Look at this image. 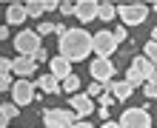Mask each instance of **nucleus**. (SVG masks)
<instances>
[{
  "mask_svg": "<svg viewBox=\"0 0 157 128\" xmlns=\"http://www.w3.org/2000/svg\"><path fill=\"white\" fill-rule=\"evenodd\" d=\"M60 57L69 60V63H80L91 54V34L83 31V29H69L66 34L60 37Z\"/></svg>",
  "mask_w": 157,
  "mask_h": 128,
  "instance_id": "f257e3e1",
  "label": "nucleus"
},
{
  "mask_svg": "<svg viewBox=\"0 0 157 128\" xmlns=\"http://www.w3.org/2000/svg\"><path fill=\"white\" fill-rule=\"evenodd\" d=\"M80 117L71 108H46L43 111V128H71Z\"/></svg>",
  "mask_w": 157,
  "mask_h": 128,
  "instance_id": "f03ea898",
  "label": "nucleus"
},
{
  "mask_svg": "<svg viewBox=\"0 0 157 128\" xmlns=\"http://www.w3.org/2000/svg\"><path fill=\"white\" fill-rule=\"evenodd\" d=\"M117 17L123 20V26H140L149 17V6L143 3H117Z\"/></svg>",
  "mask_w": 157,
  "mask_h": 128,
  "instance_id": "7ed1b4c3",
  "label": "nucleus"
},
{
  "mask_svg": "<svg viewBox=\"0 0 157 128\" xmlns=\"http://www.w3.org/2000/svg\"><path fill=\"white\" fill-rule=\"evenodd\" d=\"M120 128H151V114L149 108H126L117 120Z\"/></svg>",
  "mask_w": 157,
  "mask_h": 128,
  "instance_id": "20e7f679",
  "label": "nucleus"
},
{
  "mask_svg": "<svg viewBox=\"0 0 157 128\" xmlns=\"http://www.w3.org/2000/svg\"><path fill=\"white\" fill-rule=\"evenodd\" d=\"M14 49H17V54H20V57H32V54L40 49L37 31H34V29H23V31L14 37Z\"/></svg>",
  "mask_w": 157,
  "mask_h": 128,
  "instance_id": "39448f33",
  "label": "nucleus"
},
{
  "mask_svg": "<svg viewBox=\"0 0 157 128\" xmlns=\"http://www.w3.org/2000/svg\"><path fill=\"white\" fill-rule=\"evenodd\" d=\"M91 51L97 54V57H112V54L117 51V43L112 37V31H97V34H91Z\"/></svg>",
  "mask_w": 157,
  "mask_h": 128,
  "instance_id": "423d86ee",
  "label": "nucleus"
},
{
  "mask_svg": "<svg viewBox=\"0 0 157 128\" xmlns=\"http://www.w3.org/2000/svg\"><path fill=\"white\" fill-rule=\"evenodd\" d=\"M114 74H117L114 60H106V57L91 60V77H94L97 83H109V80H114Z\"/></svg>",
  "mask_w": 157,
  "mask_h": 128,
  "instance_id": "0eeeda50",
  "label": "nucleus"
},
{
  "mask_svg": "<svg viewBox=\"0 0 157 128\" xmlns=\"http://www.w3.org/2000/svg\"><path fill=\"white\" fill-rule=\"evenodd\" d=\"M12 97H14V105H29L34 100V83H29V80L12 83Z\"/></svg>",
  "mask_w": 157,
  "mask_h": 128,
  "instance_id": "6e6552de",
  "label": "nucleus"
},
{
  "mask_svg": "<svg viewBox=\"0 0 157 128\" xmlns=\"http://www.w3.org/2000/svg\"><path fill=\"white\" fill-rule=\"evenodd\" d=\"M69 105H71V111H75L80 120L94 111V100L86 97V94H71V97H69Z\"/></svg>",
  "mask_w": 157,
  "mask_h": 128,
  "instance_id": "1a4fd4ad",
  "label": "nucleus"
},
{
  "mask_svg": "<svg viewBox=\"0 0 157 128\" xmlns=\"http://www.w3.org/2000/svg\"><path fill=\"white\" fill-rule=\"evenodd\" d=\"M75 17L80 23H89L97 17V0H80V3H75Z\"/></svg>",
  "mask_w": 157,
  "mask_h": 128,
  "instance_id": "9d476101",
  "label": "nucleus"
},
{
  "mask_svg": "<svg viewBox=\"0 0 157 128\" xmlns=\"http://www.w3.org/2000/svg\"><path fill=\"white\" fill-rule=\"evenodd\" d=\"M103 91H106V94H112L114 100H128L134 88L128 86L126 80H123V83H117V80H109V83H103Z\"/></svg>",
  "mask_w": 157,
  "mask_h": 128,
  "instance_id": "9b49d317",
  "label": "nucleus"
},
{
  "mask_svg": "<svg viewBox=\"0 0 157 128\" xmlns=\"http://www.w3.org/2000/svg\"><path fill=\"white\" fill-rule=\"evenodd\" d=\"M34 68H37V63H34L32 57H17V60H12V71L20 80H29L34 74Z\"/></svg>",
  "mask_w": 157,
  "mask_h": 128,
  "instance_id": "f8f14e48",
  "label": "nucleus"
},
{
  "mask_svg": "<svg viewBox=\"0 0 157 128\" xmlns=\"http://www.w3.org/2000/svg\"><path fill=\"white\" fill-rule=\"evenodd\" d=\"M49 68H52V77L57 80H66L69 74H75V71H71V63L69 60H63V57H54V60H49Z\"/></svg>",
  "mask_w": 157,
  "mask_h": 128,
  "instance_id": "ddd939ff",
  "label": "nucleus"
},
{
  "mask_svg": "<svg viewBox=\"0 0 157 128\" xmlns=\"http://www.w3.org/2000/svg\"><path fill=\"white\" fill-rule=\"evenodd\" d=\"M132 66H134V68L143 74V80H146V83H154V77H157V68H154V63H151V60H146V57H137V60L132 63Z\"/></svg>",
  "mask_w": 157,
  "mask_h": 128,
  "instance_id": "4468645a",
  "label": "nucleus"
},
{
  "mask_svg": "<svg viewBox=\"0 0 157 128\" xmlns=\"http://www.w3.org/2000/svg\"><path fill=\"white\" fill-rule=\"evenodd\" d=\"M6 20L12 23V26H17V23H23L26 20V9H23V3H12L6 9Z\"/></svg>",
  "mask_w": 157,
  "mask_h": 128,
  "instance_id": "2eb2a0df",
  "label": "nucleus"
},
{
  "mask_svg": "<svg viewBox=\"0 0 157 128\" xmlns=\"http://www.w3.org/2000/svg\"><path fill=\"white\" fill-rule=\"evenodd\" d=\"M34 86H37V88L43 91V94H57V91H60V83H57V80H54L52 74H43V77L37 80V83H34Z\"/></svg>",
  "mask_w": 157,
  "mask_h": 128,
  "instance_id": "dca6fc26",
  "label": "nucleus"
},
{
  "mask_svg": "<svg viewBox=\"0 0 157 128\" xmlns=\"http://www.w3.org/2000/svg\"><path fill=\"white\" fill-rule=\"evenodd\" d=\"M97 17L100 20H106V23H112L114 17H117V9H114V3H97Z\"/></svg>",
  "mask_w": 157,
  "mask_h": 128,
  "instance_id": "f3484780",
  "label": "nucleus"
},
{
  "mask_svg": "<svg viewBox=\"0 0 157 128\" xmlns=\"http://www.w3.org/2000/svg\"><path fill=\"white\" fill-rule=\"evenodd\" d=\"M23 9H26V17H40V14H46L43 0H26V3H23Z\"/></svg>",
  "mask_w": 157,
  "mask_h": 128,
  "instance_id": "a211bd4d",
  "label": "nucleus"
},
{
  "mask_svg": "<svg viewBox=\"0 0 157 128\" xmlns=\"http://www.w3.org/2000/svg\"><path fill=\"white\" fill-rule=\"evenodd\" d=\"M60 88L66 91V94H77V88H80V77H77V74H69L66 80H60Z\"/></svg>",
  "mask_w": 157,
  "mask_h": 128,
  "instance_id": "6ab92c4d",
  "label": "nucleus"
},
{
  "mask_svg": "<svg viewBox=\"0 0 157 128\" xmlns=\"http://www.w3.org/2000/svg\"><path fill=\"white\" fill-rule=\"evenodd\" d=\"M126 83H128V86H132V88H137V86H143V83H146V80H143V74H140V71H137V68L132 66V68H128V71H126Z\"/></svg>",
  "mask_w": 157,
  "mask_h": 128,
  "instance_id": "aec40b11",
  "label": "nucleus"
},
{
  "mask_svg": "<svg viewBox=\"0 0 157 128\" xmlns=\"http://www.w3.org/2000/svg\"><path fill=\"white\" fill-rule=\"evenodd\" d=\"M0 114H3L6 120H14V117L20 114V108H17L14 103H0Z\"/></svg>",
  "mask_w": 157,
  "mask_h": 128,
  "instance_id": "412c9836",
  "label": "nucleus"
},
{
  "mask_svg": "<svg viewBox=\"0 0 157 128\" xmlns=\"http://www.w3.org/2000/svg\"><path fill=\"white\" fill-rule=\"evenodd\" d=\"M143 54H146V60H157V43L154 40H149V43H146V49H143Z\"/></svg>",
  "mask_w": 157,
  "mask_h": 128,
  "instance_id": "4be33fe9",
  "label": "nucleus"
},
{
  "mask_svg": "<svg viewBox=\"0 0 157 128\" xmlns=\"http://www.w3.org/2000/svg\"><path fill=\"white\" fill-rule=\"evenodd\" d=\"M100 94H103V83H89L86 97H91V100H94V97H100Z\"/></svg>",
  "mask_w": 157,
  "mask_h": 128,
  "instance_id": "5701e85b",
  "label": "nucleus"
},
{
  "mask_svg": "<svg viewBox=\"0 0 157 128\" xmlns=\"http://www.w3.org/2000/svg\"><path fill=\"white\" fill-rule=\"evenodd\" d=\"M34 31H37V37H46V34H52V31H54V23H46V20H43Z\"/></svg>",
  "mask_w": 157,
  "mask_h": 128,
  "instance_id": "b1692460",
  "label": "nucleus"
},
{
  "mask_svg": "<svg viewBox=\"0 0 157 128\" xmlns=\"http://www.w3.org/2000/svg\"><path fill=\"white\" fill-rule=\"evenodd\" d=\"M112 37H114V43L120 46V43H123V40H126V26H117V29L112 31Z\"/></svg>",
  "mask_w": 157,
  "mask_h": 128,
  "instance_id": "393cba45",
  "label": "nucleus"
},
{
  "mask_svg": "<svg viewBox=\"0 0 157 128\" xmlns=\"http://www.w3.org/2000/svg\"><path fill=\"white\" fill-rule=\"evenodd\" d=\"M32 60H34V63H43V60H49V54H46V49H43V46H40V49L32 54Z\"/></svg>",
  "mask_w": 157,
  "mask_h": 128,
  "instance_id": "a878e982",
  "label": "nucleus"
},
{
  "mask_svg": "<svg viewBox=\"0 0 157 128\" xmlns=\"http://www.w3.org/2000/svg\"><path fill=\"white\" fill-rule=\"evenodd\" d=\"M143 91H146V97H149V100H154V94H157V86H154V83H143Z\"/></svg>",
  "mask_w": 157,
  "mask_h": 128,
  "instance_id": "bb28decb",
  "label": "nucleus"
},
{
  "mask_svg": "<svg viewBox=\"0 0 157 128\" xmlns=\"http://www.w3.org/2000/svg\"><path fill=\"white\" fill-rule=\"evenodd\" d=\"M12 71V60L9 57H0V74H9Z\"/></svg>",
  "mask_w": 157,
  "mask_h": 128,
  "instance_id": "cd10ccee",
  "label": "nucleus"
},
{
  "mask_svg": "<svg viewBox=\"0 0 157 128\" xmlns=\"http://www.w3.org/2000/svg\"><path fill=\"white\" fill-rule=\"evenodd\" d=\"M100 105H103V108L114 105V97H112V94H106V91H103V94H100Z\"/></svg>",
  "mask_w": 157,
  "mask_h": 128,
  "instance_id": "c85d7f7f",
  "label": "nucleus"
},
{
  "mask_svg": "<svg viewBox=\"0 0 157 128\" xmlns=\"http://www.w3.org/2000/svg\"><path fill=\"white\" fill-rule=\"evenodd\" d=\"M12 88V77L9 74H0V91H9Z\"/></svg>",
  "mask_w": 157,
  "mask_h": 128,
  "instance_id": "c756f323",
  "label": "nucleus"
},
{
  "mask_svg": "<svg viewBox=\"0 0 157 128\" xmlns=\"http://www.w3.org/2000/svg\"><path fill=\"white\" fill-rule=\"evenodd\" d=\"M43 9H46V12H54V9H60V3H54V0H43Z\"/></svg>",
  "mask_w": 157,
  "mask_h": 128,
  "instance_id": "7c9ffc66",
  "label": "nucleus"
},
{
  "mask_svg": "<svg viewBox=\"0 0 157 128\" xmlns=\"http://www.w3.org/2000/svg\"><path fill=\"white\" fill-rule=\"evenodd\" d=\"M60 12L63 14H75V3H60Z\"/></svg>",
  "mask_w": 157,
  "mask_h": 128,
  "instance_id": "2f4dec72",
  "label": "nucleus"
},
{
  "mask_svg": "<svg viewBox=\"0 0 157 128\" xmlns=\"http://www.w3.org/2000/svg\"><path fill=\"white\" fill-rule=\"evenodd\" d=\"M66 31H69V29H66V26H60V23H57V26H54V34H57V37H63V34H66Z\"/></svg>",
  "mask_w": 157,
  "mask_h": 128,
  "instance_id": "473e14b6",
  "label": "nucleus"
},
{
  "mask_svg": "<svg viewBox=\"0 0 157 128\" xmlns=\"http://www.w3.org/2000/svg\"><path fill=\"white\" fill-rule=\"evenodd\" d=\"M71 128H91V123H86V120H77V123L71 125Z\"/></svg>",
  "mask_w": 157,
  "mask_h": 128,
  "instance_id": "72a5a7b5",
  "label": "nucleus"
},
{
  "mask_svg": "<svg viewBox=\"0 0 157 128\" xmlns=\"http://www.w3.org/2000/svg\"><path fill=\"white\" fill-rule=\"evenodd\" d=\"M100 128H120V125H117V123H112V120H106V123L100 125Z\"/></svg>",
  "mask_w": 157,
  "mask_h": 128,
  "instance_id": "f704fd0d",
  "label": "nucleus"
},
{
  "mask_svg": "<svg viewBox=\"0 0 157 128\" xmlns=\"http://www.w3.org/2000/svg\"><path fill=\"white\" fill-rule=\"evenodd\" d=\"M3 37H9V29H6V26H0V40H3Z\"/></svg>",
  "mask_w": 157,
  "mask_h": 128,
  "instance_id": "c9c22d12",
  "label": "nucleus"
},
{
  "mask_svg": "<svg viewBox=\"0 0 157 128\" xmlns=\"http://www.w3.org/2000/svg\"><path fill=\"white\" fill-rule=\"evenodd\" d=\"M0 128H9V120H6L3 114H0Z\"/></svg>",
  "mask_w": 157,
  "mask_h": 128,
  "instance_id": "e433bc0d",
  "label": "nucleus"
}]
</instances>
